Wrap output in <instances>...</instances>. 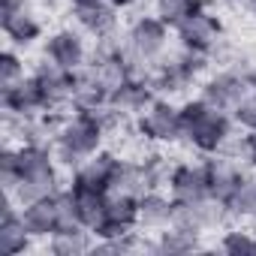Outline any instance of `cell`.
Returning a JSON list of instances; mask_svg holds the SVG:
<instances>
[{"instance_id":"6da1fadb","label":"cell","mask_w":256,"mask_h":256,"mask_svg":"<svg viewBox=\"0 0 256 256\" xmlns=\"http://www.w3.org/2000/svg\"><path fill=\"white\" fill-rule=\"evenodd\" d=\"M16 169H18V190L12 199L18 205L58 193L54 151H48L42 142H24L22 148H16Z\"/></svg>"},{"instance_id":"ffe728a7","label":"cell","mask_w":256,"mask_h":256,"mask_svg":"<svg viewBox=\"0 0 256 256\" xmlns=\"http://www.w3.org/2000/svg\"><path fill=\"white\" fill-rule=\"evenodd\" d=\"M172 214H175V199H169L157 190H148L139 196V226L163 229L172 223Z\"/></svg>"},{"instance_id":"d6a6232c","label":"cell","mask_w":256,"mask_h":256,"mask_svg":"<svg viewBox=\"0 0 256 256\" xmlns=\"http://www.w3.org/2000/svg\"><path fill=\"white\" fill-rule=\"evenodd\" d=\"M226 4H253V0H226Z\"/></svg>"},{"instance_id":"f1b7e54d","label":"cell","mask_w":256,"mask_h":256,"mask_svg":"<svg viewBox=\"0 0 256 256\" xmlns=\"http://www.w3.org/2000/svg\"><path fill=\"white\" fill-rule=\"evenodd\" d=\"M220 247L232 256H256V238L250 232H226Z\"/></svg>"},{"instance_id":"9a60e30c","label":"cell","mask_w":256,"mask_h":256,"mask_svg":"<svg viewBox=\"0 0 256 256\" xmlns=\"http://www.w3.org/2000/svg\"><path fill=\"white\" fill-rule=\"evenodd\" d=\"M22 217H24L30 235H36V238H52L60 229V214H58L54 196H42L36 202L22 205Z\"/></svg>"},{"instance_id":"f546056e","label":"cell","mask_w":256,"mask_h":256,"mask_svg":"<svg viewBox=\"0 0 256 256\" xmlns=\"http://www.w3.org/2000/svg\"><path fill=\"white\" fill-rule=\"evenodd\" d=\"M244 154H247V160L256 166V133H250V136H244Z\"/></svg>"},{"instance_id":"d6986e66","label":"cell","mask_w":256,"mask_h":256,"mask_svg":"<svg viewBox=\"0 0 256 256\" xmlns=\"http://www.w3.org/2000/svg\"><path fill=\"white\" fill-rule=\"evenodd\" d=\"M72 16H76V22H78L84 30H90V34H96V36H108V34L114 30V24H118L114 6H112V4H106V0H90V4H72Z\"/></svg>"},{"instance_id":"44dd1931","label":"cell","mask_w":256,"mask_h":256,"mask_svg":"<svg viewBox=\"0 0 256 256\" xmlns=\"http://www.w3.org/2000/svg\"><path fill=\"white\" fill-rule=\"evenodd\" d=\"M40 30H42V24H40V18L28 6H18L12 12H4V34L16 46H30L40 36Z\"/></svg>"},{"instance_id":"7402d4cb","label":"cell","mask_w":256,"mask_h":256,"mask_svg":"<svg viewBox=\"0 0 256 256\" xmlns=\"http://www.w3.org/2000/svg\"><path fill=\"white\" fill-rule=\"evenodd\" d=\"M148 190H154L148 166L145 163H124L120 160V169H118V175L112 181V193H126V196H136L139 199Z\"/></svg>"},{"instance_id":"1f68e13d","label":"cell","mask_w":256,"mask_h":256,"mask_svg":"<svg viewBox=\"0 0 256 256\" xmlns=\"http://www.w3.org/2000/svg\"><path fill=\"white\" fill-rule=\"evenodd\" d=\"M106 4H112L114 10H126V6H133L136 0H106Z\"/></svg>"},{"instance_id":"3957f363","label":"cell","mask_w":256,"mask_h":256,"mask_svg":"<svg viewBox=\"0 0 256 256\" xmlns=\"http://www.w3.org/2000/svg\"><path fill=\"white\" fill-rule=\"evenodd\" d=\"M102 133H106V126L100 124V118L94 112H76L54 133V160L60 166L76 169L84 157L100 151Z\"/></svg>"},{"instance_id":"d4e9b609","label":"cell","mask_w":256,"mask_h":256,"mask_svg":"<svg viewBox=\"0 0 256 256\" xmlns=\"http://www.w3.org/2000/svg\"><path fill=\"white\" fill-rule=\"evenodd\" d=\"M199 235L196 232H187V229H178V226H172L169 232H163V238H160V250H166V253H187V250H196L199 247V241H196Z\"/></svg>"},{"instance_id":"7a4b0ae2","label":"cell","mask_w":256,"mask_h":256,"mask_svg":"<svg viewBox=\"0 0 256 256\" xmlns=\"http://www.w3.org/2000/svg\"><path fill=\"white\" fill-rule=\"evenodd\" d=\"M181 139H187L196 151L214 154L229 142V118L226 112L208 106L202 96L181 106Z\"/></svg>"},{"instance_id":"cb8c5ba5","label":"cell","mask_w":256,"mask_h":256,"mask_svg":"<svg viewBox=\"0 0 256 256\" xmlns=\"http://www.w3.org/2000/svg\"><path fill=\"white\" fill-rule=\"evenodd\" d=\"M196 10H202V0H157L154 16L166 22L169 28H178L184 18H190Z\"/></svg>"},{"instance_id":"836d02e7","label":"cell","mask_w":256,"mask_h":256,"mask_svg":"<svg viewBox=\"0 0 256 256\" xmlns=\"http://www.w3.org/2000/svg\"><path fill=\"white\" fill-rule=\"evenodd\" d=\"M250 10H253V16H256V0H253V4H250Z\"/></svg>"},{"instance_id":"30bf717a","label":"cell","mask_w":256,"mask_h":256,"mask_svg":"<svg viewBox=\"0 0 256 256\" xmlns=\"http://www.w3.org/2000/svg\"><path fill=\"white\" fill-rule=\"evenodd\" d=\"M34 76H36L40 84H42V94H46L48 108L72 102V94H76V72H70V70H64V66H58L54 60L46 58V60L36 66Z\"/></svg>"},{"instance_id":"4fadbf2b","label":"cell","mask_w":256,"mask_h":256,"mask_svg":"<svg viewBox=\"0 0 256 256\" xmlns=\"http://www.w3.org/2000/svg\"><path fill=\"white\" fill-rule=\"evenodd\" d=\"M133 226H139V199L108 190V220L96 235L100 238H114V235L130 232Z\"/></svg>"},{"instance_id":"7c38bea8","label":"cell","mask_w":256,"mask_h":256,"mask_svg":"<svg viewBox=\"0 0 256 256\" xmlns=\"http://www.w3.org/2000/svg\"><path fill=\"white\" fill-rule=\"evenodd\" d=\"M4 106H6L10 114H28V118H34L40 108H48L42 84H40L36 76H24L22 82H16L12 88H6L4 90Z\"/></svg>"},{"instance_id":"e575fe53","label":"cell","mask_w":256,"mask_h":256,"mask_svg":"<svg viewBox=\"0 0 256 256\" xmlns=\"http://www.w3.org/2000/svg\"><path fill=\"white\" fill-rule=\"evenodd\" d=\"M72 4H90V0H72Z\"/></svg>"},{"instance_id":"603a6c76","label":"cell","mask_w":256,"mask_h":256,"mask_svg":"<svg viewBox=\"0 0 256 256\" xmlns=\"http://www.w3.org/2000/svg\"><path fill=\"white\" fill-rule=\"evenodd\" d=\"M90 229L84 226H70V229H58L52 238H48V250L54 256H78V253H88L90 250Z\"/></svg>"},{"instance_id":"ba28073f","label":"cell","mask_w":256,"mask_h":256,"mask_svg":"<svg viewBox=\"0 0 256 256\" xmlns=\"http://www.w3.org/2000/svg\"><path fill=\"white\" fill-rule=\"evenodd\" d=\"M120 169V160L112 151H96L84 157L72 169V187H94V190H112V181Z\"/></svg>"},{"instance_id":"ac0fdd59","label":"cell","mask_w":256,"mask_h":256,"mask_svg":"<svg viewBox=\"0 0 256 256\" xmlns=\"http://www.w3.org/2000/svg\"><path fill=\"white\" fill-rule=\"evenodd\" d=\"M154 100V82L151 78H139L133 76L130 82H124L114 94H112V106L124 114H136V112H145V106Z\"/></svg>"},{"instance_id":"8992f818","label":"cell","mask_w":256,"mask_h":256,"mask_svg":"<svg viewBox=\"0 0 256 256\" xmlns=\"http://www.w3.org/2000/svg\"><path fill=\"white\" fill-rule=\"evenodd\" d=\"M169 193L175 205H199L211 199V181H208V166H193L181 163L169 172Z\"/></svg>"},{"instance_id":"4dcf8cb0","label":"cell","mask_w":256,"mask_h":256,"mask_svg":"<svg viewBox=\"0 0 256 256\" xmlns=\"http://www.w3.org/2000/svg\"><path fill=\"white\" fill-rule=\"evenodd\" d=\"M18 6H24V0H4V12H12Z\"/></svg>"},{"instance_id":"9c48e42d","label":"cell","mask_w":256,"mask_h":256,"mask_svg":"<svg viewBox=\"0 0 256 256\" xmlns=\"http://www.w3.org/2000/svg\"><path fill=\"white\" fill-rule=\"evenodd\" d=\"M46 58L54 60L58 66L70 70V72H78V70L84 66V60H88V48H84L82 34H76V30H70V28L52 34L48 42H46Z\"/></svg>"},{"instance_id":"5b68a950","label":"cell","mask_w":256,"mask_h":256,"mask_svg":"<svg viewBox=\"0 0 256 256\" xmlns=\"http://www.w3.org/2000/svg\"><path fill=\"white\" fill-rule=\"evenodd\" d=\"M139 133L151 142H178L181 139V108L169 100H151L139 112Z\"/></svg>"},{"instance_id":"4316f807","label":"cell","mask_w":256,"mask_h":256,"mask_svg":"<svg viewBox=\"0 0 256 256\" xmlns=\"http://www.w3.org/2000/svg\"><path fill=\"white\" fill-rule=\"evenodd\" d=\"M24 78V66H22V58L16 52H4L0 54V90L12 88L16 82Z\"/></svg>"},{"instance_id":"e0dca14e","label":"cell","mask_w":256,"mask_h":256,"mask_svg":"<svg viewBox=\"0 0 256 256\" xmlns=\"http://www.w3.org/2000/svg\"><path fill=\"white\" fill-rule=\"evenodd\" d=\"M208 181H211V199L229 205L235 199L238 187L244 184V175L232 160H211L208 163Z\"/></svg>"},{"instance_id":"2e32d148","label":"cell","mask_w":256,"mask_h":256,"mask_svg":"<svg viewBox=\"0 0 256 256\" xmlns=\"http://www.w3.org/2000/svg\"><path fill=\"white\" fill-rule=\"evenodd\" d=\"M28 244H30V229H28L22 211L6 205L4 217H0V256H18L28 250Z\"/></svg>"},{"instance_id":"8fae6325","label":"cell","mask_w":256,"mask_h":256,"mask_svg":"<svg viewBox=\"0 0 256 256\" xmlns=\"http://www.w3.org/2000/svg\"><path fill=\"white\" fill-rule=\"evenodd\" d=\"M250 88H253V84L247 82V76H238V72H220V76H214V78L205 82V88H202V100H205L208 106L220 108V112H232L235 102H238Z\"/></svg>"},{"instance_id":"5bb4252c","label":"cell","mask_w":256,"mask_h":256,"mask_svg":"<svg viewBox=\"0 0 256 256\" xmlns=\"http://www.w3.org/2000/svg\"><path fill=\"white\" fill-rule=\"evenodd\" d=\"M76 193V214L78 226L90 229L94 235L106 226L108 220V190H94V187H72Z\"/></svg>"},{"instance_id":"484cf974","label":"cell","mask_w":256,"mask_h":256,"mask_svg":"<svg viewBox=\"0 0 256 256\" xmlns=\"http://www.w3.org/2000/svg\"><path fill=\"white\" fill-rule=\"evenodd\" d=\"M229 211L232 214H244V217H256V181L253 178H244V184L238 187L235 199L229 202Z\"/></svg>"},{"instance_id":"83f0119b","label":"cell","mask_w":256,"mask_h":256,"mask_svg":"<svg viewBox=\"0 0 256 256\" xmlns=\"http://www.w3.org/2000/svg\"><path fill=\"white\" fill-rule=\"evenodd\" d=\"M232 118H235L238 126H244V130L256 133V90H247V94L235 102Z\"/></svg>"},{"instance_id":"52a82bcc","label":"cell","mask_w":256,"mask_h":256,"mask_svg":"<svg viewBox=\"0 0 256 256\" xmlns=\"http://www.w3.org/2000/svg\"><path fill=\"white\" fill-rule=\"evenodd\" d=\"M178 40H181V48L187 52H196V54H208L217 42H220V22L202 10H196L190 18H184L178 28H175Z\"/></svg>"},{"instance_id":"277c9868","label":"cell","mask_w":256,"mask_h":256,"mask_svg":"<svg viewBox=\"0 0 256 256\" xmlns=\"http://www.w3.org/2000/svg\"><path fill=\"white\" fill-rule=\"evenodd\" d=\"M166 40H169V24L160 22L157 16H142V18H136L130 24V30H126L124 54L130 60H136V64H148L166 48Z\"/></svg>"},{"instance_id":"d590c367","label":"cell","mask_w":256,"mask_h":256,"mask_svg":"<svg viewBox=\"0 0 256 256\" xmlns=\"http://www.w3.org/2000/svg\"><path fill=\"white\" fill-rule=\"evenodd\" d=\"M250 84H253V88H256V76H250Z\"/></svg>"}]
</instances>
